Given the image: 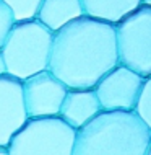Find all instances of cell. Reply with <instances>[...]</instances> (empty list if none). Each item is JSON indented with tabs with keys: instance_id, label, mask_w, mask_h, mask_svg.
Wrapping results in <instances>:
<instances>
[{
	"instance_id": "1",
	"label": "cell",
	"mask_w": 151,
	"mask_h": 155,
	"mask_svg": "<svg viewBox=\"0 0 151 155\" xmlns=\"http://www.w3.org/2000/svg\"><path fill=\"white\" fill-rule=\"evenodd\" d=\"M117 65L112 25L81 16L52 35L47 70L68 90H93Z\"/></svg>"
},
{
	"instance_id": "2",
	"label": "cell",
	"mask_w": 151,
	"mask_h": 155,
	"mask_svg": "<svg viewBox=\"0 0 151 155\" xmlns=\"http://www.w3.org/2000/svg\"><path fill=\"white\" fill-rule=\"evenodd\" d=\"M72 155H151V127L133 111H101L75 131Z\"/></svg>"
},
{
	"instance_id": "3",
	"label": "cell",
	"mask_w": 151,
	"mask_h": 155,
	"mask_svg": "<svg viewBox=\"0 0 151 155\" xmlns=\"http://www.w3.org/2000/svg\"><path fill=\"white\" fill-rule=\"evenodd\" d=\"M52 35L37 20L15 23L0 48L7 75L23 82L47 70Z\"/></svg>"
},
{
	"instance_id": "4",
	"label": "cell",
	"mask_w": 151,
	"mask_h": 155,
	"mask_svg": "<svg viewBox=\"0 0 151 155\" xmlns=\"http://www.w3.org/2000/svg\"><path fill=\"white\" fill-rule=\"evenodd\" d=\"M114 31L119 65L151 77V7H138L114 25Z\"/></svg>"
},
{
	"instance_id": "5",
	"label": "cell",
	"mask_w": 151,
	"mask_h": 155,
	"mask_svg": "<svg viewBox=\"0 0 151 155\" xmlns=\"http://www.w3.org/2000/svg\"><path fill=\"white\" fill-rule=\"evenodd\" d=\"M75 131L58 118L28 119L7 145L8 155H72Z\"/></svg>"
},
{
	"instance_id": "6",
	"label": "cell",
	"mask_w": 151,
	"mask_h": 155,
	"mask_svg": "<svg viewBox=\"0 0 151 155\" xmlns=\"http://www.w3.org/2000/svg\"><path fill=\"white\" fill-rule=\"evenodd\" d=\"M145 80L124 65L114 67L93 88L101 111H133Z\"/></svg>"
},
{
	"instance_id": "7",
	"label": "cell",
	"mask_w": 151,
	"mask_h": 155,
	"mask_svg": "<svg viewBox=\"0 0 151 155\" xmlns=\"http://www.w3.org/2000/svg\"><path fill=\"white\" fill-rule=\"evenodd\" d=\"M21 88L28 119L58 118V111L68 88L49 70L23 80Z\"/></svg>"
},
{
	"instance_id": "8",
	"label": "cell",
	"mask_w": 151,
	"mask_h": 155,
	"mask_svg": "<svg viewBox=\"0 0 151 155\" xmlns=\"http://www.w3.org/2000/svg\"><path fill=\"white\" fill-rule=\"evenodd\" d=\"M21 82L10 75L0 77V147H7L11 137L26 124Z\"/></svg>"
},
{
	"instance_id": "9",
	"label": "cell",
	"mask_w": 151,
	"mask_h": 155,
	"mask_svg": "<svg viewBox=\"0 0 151 155\" xmlns=\"http://www.w3.org/2000/svg\"><path fill=\"white\" fill-rule=\"evenodd\" d=\"M99 113L101 106L94 90H67L58 111V119L73 131H78Z\"/></svg>"
},
{
	"instance_id": "10",
	"label": "cell",
	"mask_w": 151,
	"mask_h": 155,
	"mask_svg": "<svg viewBox=\"0 0 151 155\" xmlns=\"http://www.w3.org/2000/svg\"><path fill=\"white\" fill-rule=\"evenodd\" d=\"M81 16L85 15L80 0H42L36 20L50 33H55Z\"/></svg>"
},
{
	"instance_id": "11",
	"label": "cell",
	"mask_w": 151,
	"mask_h": 155,
	"mask_svg": "<svg viewBox=\"0 0 151 155\" xmlns=\"http://www.w3.org/2000/svg\"><path fill=\"white\" fill-rule=\"evenodd\" d=\"M83 15L99 21L117 25L127 15L141 7L140 0H80Z\"/></svg>"
},
{
	"instance_id": "12",
	"label": "cell",
	"mask_w": 151,
	"mask_h": 155,
	"mask_svg": "<svg viewBox=\"0 0 151 155\" xmlns=\"http://www.w3.org/2000/svg\"><path fill=\"white\" fill-rule=\"evenodd\" d=\"M2 2L11 12L15 23H21V21H29V20H36V15L39 12L42 0H2Z\"/></svg>"
},
{
	"instance_id": "13",
	"label": "cell",
	"mask_w": 151,
	"mask_h": 155,
	"mask_svg": "<svg viewBox=\"0 0 151 155\" xmlns=\"http://www.w3.org/2000/svg\"><path fill=\"white\" fill-rule=\"evenodd\" d=\"M133 113L151 127V77L146 78L141 87L140 93L137 96L135 106H133Z\"/></svg>"
},
{
	"instance_id": "14",
	"label": "cell",
	"mask_w": 151,
	"mask_h": 155,
	"mask_svg": "<svg viewBox=\"0 0 151 155\" xmlns=\"http://www.w3.org/2000/svg\"><path fill=\"white\" fill-rule=\"evenodd\" d=\"M13 25H15V20H13V16H11V12L8 10L7 5L0 0V48L5 43L8 33L13 28Z\"/></svg>"
},
{
	"instance_id": "15",
	"label": "cell",
	"mask_w": 151,
	"mask_h": 155,
	"mask_svg": "<svg viewBox=\"0 0 151 155\" xmlns=\"http://www.w3.org/2000/svg\"><path fill=\"white\" fill-rule=\"evenodd\" d=\"M5 64H3V57H2V54H0V77L2 75H5Z\"/></svg>"
},
{
	"instance_id": "16",
	"label": "cell",
	"mask_w": 151,
	"mask_h": 155,
	"mask_svg": "<svg viewBox=\"0 0 151 155\" xmlns=\"http://www.w3.org/2000/svg\"><path fill=\"white\" fill-rule=\"evenodd\" d=\"M143 7H151V0H140Z\"/></svg>"
},
{
	"instance_id": "17",
	"label": "cell",
	"mask_w": 151,
	"mask_h": 155,
	"mask_svg": "<svg viewBox=\"0 0 151 155\" xmlns=\"http://www.w3.org/2000/svg\"><path fill=\"white\" fill-rule=\"evenodd\" d=\"M0 155H8L7 153V147H0Z\"/></svg>"
}]
</instances>
